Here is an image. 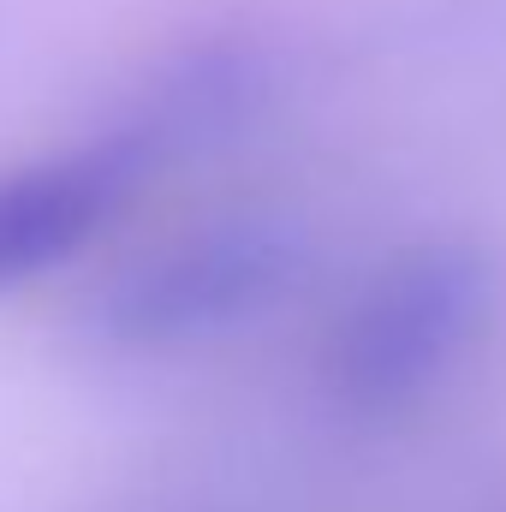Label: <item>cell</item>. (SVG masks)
<instances>
[{"mask_svg":"<svg viewBox=\"0 0 506 512\" xmlns=\"http://www.w3.org/2000/svg\"><path fill=\"white\" fill-rule=\"evenodd\" d=\"M126 167L120 149H84L0 173V292L78 251L126 191Z\"/></svg>","mask_w":506,"mask_h":512,"instance_id":"7a4b0ae2","label":"cell"},{"mask_svg":"<svg viewBox=\"0 0 506 512\" xmlns=\"http://www.w3.org/2000/svg\"><path fill=\"white\" fill-rule=\"evenodd\" d=\"M489 292L471 256H417L381 274L334 340V387L364 405H399L441 382L459 346L477 334Z\"/></svg>","mask_w":506,"mask_h":512,"instance_id":"6da1fadb","label":"cell"}]
</instances>
